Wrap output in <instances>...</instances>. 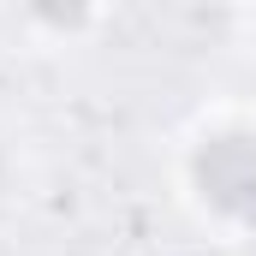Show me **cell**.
Masks as SVG:
<instances>
[{
    "instance_id": "cell-1",
    "label": "cell",
    "mask_w": 256,
    "mask_h": 256,
    "mask_svg": "<svg viewBox=\"0 0 256 256\" xmlns=\"http://www.w3.org/2000/svg\"><path fill=\"white\" fill-rule=\"evenodd\" d=\"M173 185L179 202L214 238H256V108L214 102L173 143Z\"/></svg>"
},
{
    "instance_id": "cell-2",
    "label": "cell",
    "mask_w": 256,
    "mask_h": 256,
    "mask_svg": "<svg viewBox=\"0 0 256 256\" xmlns=\"http://www.w3.org/2000/svg\"><path fill=\"white\" fill-rule=\"evenodd\" d=\"M18 24H24V30H54V36H66V42H72V36L102 30V24H108V12H42V6H36V12H24Z\"/></svg>"
},
{
    "instance_id": "cell-3",
    "label": "cell",
    "mask_w": 256,
    "mask_h": 256,
    "mask_svg": "<svg viewBox=\"0 0 256 256\" xmlns=\"http://www.w3.org/2000/svg\"><path fill=\"white\" fill-rule=\"evenodd\" d=\"M18 179H24V155H18V137L0 126V202L18 196Z\"/></svg>"
},
{
    "instance_id": "cell-4",
    "label": "cell",
    "mask_w": 256,
    "mask_h": 256,
    "mask_svg": "<svg viewBox=\"0 0 256 256\" xmlns=\"http://www.w3.org/2000/svg\"><path fill=\"white\" fill-rule=\"evenodd\" d=\"M238 256H256V238H244V244H238Z\"/></svg>"
}]
</instances>
